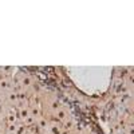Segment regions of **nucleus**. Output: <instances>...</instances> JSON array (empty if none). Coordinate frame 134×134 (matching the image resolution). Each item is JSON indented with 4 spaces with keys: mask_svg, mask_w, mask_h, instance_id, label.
I'll return each instance as SVG.
<instances>
[{
    "mask_svg": "<svg viewBox=\"0 0 134 134\" xmlns=\"http://www.w3.org/2000/svg\"><path fill=\"white\" fill-rule=\"evenodd\" d=\"M0 85H2V87H3V88L8 87V82H7V81H2V82H0Z\"/></svg>",
    "mask_w": 134,
    "mask_h": 134,
    "instance_id": "4",
    "label": "nucleus"
},
{
    "mask_svg": "<svg viewBox=\"0 0 134 134\" xmlns=\"http://www.w3.org/2000/svg\"><path fill=\"white\" fill-rule=\"evenodd\" d=\"M27 115H28V111H27L26 109H23V110H21V118L27 119Z\"/></svg>",
    "mask_w": 134,
    "mask_h": 134,
    "instance_id": "1",
    "label": "nucleus"
},
{
    "mask_svg": "<svg viewBox=\"0 0 134 134\" xmlns=\"http://www.w3.org/2000/svg\"><path fill=\"white\" fill-rule=\"evenodd\" d=\"M59 117H62V118L64 117V113H63V111H59Z\"/></svg>",
    "mask_w": 134,
    "mask_h": 134,
    "instance_id": "7",
    "label": "nucleus"
},
{
    "mask_svg": "<svg viewBox=\"0 0 134 134\" xmlns=\"http://www.w3.org/2000/svg\"><path fill=\"white\" fill-rule=\"evenodd\" d=\"M26 122H27V124H32V122H34V118H32V117H28V119H26Z\"/></svg>",
    "mask_w": 134,
    "mask_h": 134,
    "instance_id": "5",
    "label": "nucleus"
},
{
    "mask_svg": "<svg viewBox=\"0 0 134 134\" xmlns=\"http://www.w3.org/2000/svg\"><path fill=\"white\" fill-rule=\"evenodd\" d=\"M9 99L12 100V102H15V100H18V95L14 94V93H12V94H9Z\"/></svg>",
    "mask_w": 134,
    "mask_h": 134,
    "instance_id": "2",
    "label": "nucleus"
},
{
    "mask_svg": "<svg viewBox=\"0 0 134 134\" xmlns=\"http://www.w3.org/2000/svg\"><path fill=\"white\" fill-rule=\"evenodd\" d=\"M30 83H31V81H30V78H24V79H23V85L28 86Z\"/></svg>",
    "mask_w": 134,
    "mask_h": 134,
    "instance_id": "3",
    "label": "nucleus"
},
{
    "mask_svg": "<svg viewBox=\"0 0 134 134\" xmlns=\"http://www.w3.org/2000/svg\"><path fill=\"white\" fill-rule=\"evenodd\" d=\"M32 111H34V114H35V115H36V114H39V111H38V110H36V109H34V110H32Z\"/></svg>",
    "mask_w": 134,
    "mask_h": 134,
    "instance_id": "6",
    "label": "nucleus"
}]
</instances>
